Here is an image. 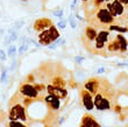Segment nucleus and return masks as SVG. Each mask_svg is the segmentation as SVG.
Wrapping results in <instances>:
<instances>
[{
    "instance_id": "10",
    "label": "nucleus",
    "mask_w": 128,
    "mask_h": 127,
    "mask_svg": "<svg viewBox=\"0 0 128 127\" xmlns=\"http://www.w3.org/2000/svg\"><path fill=\"white\" fill-rule=\"evenodd\" d=\"M20 92L28 98H37V96H38V91L35 89V86L27 83L22 84L20 86Z\"/></svg>"
},
{
    "instance_id": "37",
    "label": "nucleus",
    "mask_w": 128,
    "mask_h": 127,
    "mask_svg": "<svg viewBox=\"0 0 128 127\" xmlns=\"http://www.w3.org/2000/svg\"><path fill=\"white\" fill-rule=\"evenodd\" d=\"M127 27H128V24H127Z\"/></svg>"
},
{
    "instance_id": "18",
    "label": "nucleus",
    "mask_w": 128,
    "mask_h": 127,
    "mask_svg": "<svg viewBox=\"0 0 128 127\" xmlns=\"http://www.w3.org/2000/svg\"><path fill=\"white\" fill-rule=\"evenodd\" d=\"M52 85H55V86H57V87H62V89H64V87H65V85H66V82H65L62 77H55L54 79H52Z\"/></svg>"
},
{
    "instance_id": "21",
    "label": "nucleus",
    "mask_w": 128,
    "mask_h": 127,
    "mask_svg": "<svg viewBox=\"0 0 128 127\" xmlns=\"http://www.w3.org/2000/svg\"><path fill=\"white\" fill-rule=\"evenodd\" d=\"M68 21L70 22V26H71V28H76V27H77V22H76V20H74V18L72 17V15H70V17H69V19H68Z\"/></svg>"
},
{
    "instance_id": "15",
    "label": "nucleus",
    "mask_w": 128,
    "mask_h": 127,
    "mask_svg": "<svg viewBox=\"0 0 128 127\" xmlns=\"http://www.w3.org/2000/svg\"><path fill=\"white\" fill-rule=\"evenodd\" d=\"M82 124L88 125V126H91V127H101L100 124H99L98 121H96L94 118H92L91 115H88V114L83 117V119H82Z\"/></svg>"
},
{
    "instance_id": "32",
    "label": "nucleus",
    "mask_w": 128,
    "mask_h": 127,
    "mask_svg": "<svg viewBox=\"0 0 128 127\" xmlns=\"http://www.w3.org/2000/svg\"><path fill=\"white\" fill-rule=\"evenodd\" d=\"M118 67H128V64H125V63H119Z\"/></svg>"
},
{
    "instance_id": "17",
    "label": "nucleus",
    "mask_w": 128,
    "mask_h": 127,
    "mask_svg": "<svg viewBox=\"0 0 128 127\" xmlns=\"http://www.w3.org/2000/svg\"><path fill=\"white\" fill-rule=\"evenodd\" d=\"M108 30L112 32V30H115L118 33H127L128 32V27H122V26H116V25H110L108 26Z\"/></svg>"
},
{
    "instance_id": "30",
    "label": "nucleus",
    "mask_w": 128,
    "mask_h": 127,
    "mask_svg": "<svg viewBox=\"0 0 128 127\" xmlns=\"http://www.w3.org/2000/svg\"><path fill=\"white\" fill-rule=\"evenodd\" d=\"M76 5H77V0H74L72 4H71V10H74V7H76Z\"/></svg>"
},
{
    "instance_id": "28",
    "label": "nucleus",
    "mask_w": 128,
    "mask_h": 127,
    "mask_svg": "<svg viewBox=\"0 0 128 127\" xmlns=\"http://www.w3.org/2000/svg\"><path fill=\"white\" fill-rule=\"evenodd\" d=\"M7 78V70L6 69H4L2 70V75H1V82H5Z\"/></svg>"
},
{
    "instance_id": "8",
    "label": "nucleus",
    "mask_w": 128,
    "mask_h": 127,
    "mask_svg": "<svg viewBox=\"0 0 128 127\" xmlns=\"http://www.w3.org/2000/svg\"><path fill=\"white\" fill-rule=\"evenodd\" d=\"M52 26V21L49 18H41V19H37L35 22H34V29L36 30L37 33L40 32H43V30L48 29L49 27Z\"/></svg>"
},
{
    "instance_id": "19",
    "label": "nucleus",
    "mask_w": 128,
    "mask_h": 127,
    "mask_svg": "<svg viewBox=\"0 0 128 127\" xmlns=\"http://www.w3.org/2000/svg\"><path fill=\"white\" fill-rule=\"evenodd\" d=\"M10 127H27V126H24V125L22 124V122H20L19 120H10Z\"/></svg>"
},
{
    "instance_id": "2",
    "label": "nucleus",
    "mask_w": 128,
    "mask_h": 127,
    "mask_svg": "<svg viewBox=\"0 0 128 127\" xmlns=\"http://www.w3.org/2000/svg\"><path fill=\"white\" fill-rule=\"evenodd\" d=\"M57 39H60V32L54 25L49 27L48 29L40 32V34H38V42L42 46H49Z\"/></svg>"
},
{
    "instance_id": "12",
    "label": "nucleus",
    "mask_w": 128,
    "mask_h": 127,
    "mask_svg": "<svg viewBox=\"0 0 128 127\" xmlns=\"http://www.w3.org/2000/svg\"><path fill=\"white\" fill-rule=\"evenodd\" d=\"M44 100L48 104V106L55 111H57L60 108V106H61L60 98L56 97V96H52V94H48L47 97H44Z\"/></svg>"
},
{
    "instance_id": "22",
    "label": "nucleus",
    "mask_w": 128,
    "mask_h": 127,
    "mask_svg": "<svg viewBox=\"0 0 128 127\" xmlns=\"http://www.w3.org/2000/svg\"><path fill=\"white\" fill-rule=\"evenodd\" d=\"M27 49H28V46L26 43H24L20 48H19V50H18V51H19V54H24V51H27Z\"/></svg>"
},
{
    "instance_id": "26",
    "label": "nucleus",
    "mask_w": 128,
    "mask_h": 127,
    "mask_svg": "<svg viewBox=\"0 0 128 127\" xmlns=\"http://www.w3.org/2000/svg\"><path fill=\"white\" fill-rule=\"evenodd\" d=\"M64 14V11L61 10V11H56V12H54V15L55 17H58V18H62Z\"/></svg>"
},
{
    "instance_id": "5",
    "label": "nucleus",
    "mask_w": 128,
    "mask_h": 127,
    "mask_svg": "<svg viewBox=\"0 0 128 127\" xmlns=\"http://www.w3.org/2000/svg\"><path fill=\"white\" fill-rule=\"evenodd\" d=\"M10 120H21V121H26L27 120V117H26V111H24V107L20 104H15L12 106L10 111Z\"/></svg>"
},
{
    "instance_id": "35",
    "label": "nucleus",
    "mask_w": 128,
    "mask_h": 127,
    "mask_svg": "<svg viewBox=\"0 0 128 127\" xmlns=\"http://www.w3.org/2000/svg\"><path fill=\"white\" fill-rule=\"evenodd\" d=\"M82 1H83V3H86V1H88V0H82Z\"/></svg>"
},
{
    "instance_id": "7",
    "label": "nucleus",
    "mask_w": 128,
    "mask_h": 127,
    "mask_svg": "<svg viewBox=\"0 0 128 127\" xmlns=\"http://www.w3.org/2000/svg\"><path fill=\"white\" fill-rule=\"evenodd\" d=\"M80 96H82V101L83 105L88 111H92L94 108V100L92 97V93H90L86 89H83L80 91Z\"/></svg>"
},
{
    "instance_id": "27",
    "label": "nucleus",
    "mask_w": 128,
    "mask_h": 127,
    "mask_svg": "<svg viewBox=\"0 0 128 127\" xmlns=\"http://www.w3.org/2000/svg\"><path fill=\"white\" fill-rule=\"evenodd\" d=\"M6 58H7V56H6V54H5V51L0 49V60H1V61H6Z\"/></svg>"
},
{
    "instance_id": "23",
    "label": "nucleus",
    "mask_w": 128,
    "mask_h": 127,
    "mask_svg": "<svg viewBox=\"0 0 128 127\" xmlns=\"http://www.w3.org/2000/svg\"><path fill=\"white\" fill-rule=\"evenodd\" d=\"M57 27H60V28L64 29V28L66 27V20H61V21H60V22L57 24Z\"/></svg>"
},
{
    "instance_id": "34",
    "label": "nucleus",
    "mask_w": 128,
    "mask_h": 127,
    "mask_svg": "<svg viewBox=\"0 0 128 127\" xmlns=\"http://www.w3.org/2000/svg\"><path fill=\"white\" fill-rule=\"evenodd\" d=\"M102 1H104V3L106 4V3H108V1H111V0H102Z\"/></svg>"
},
{
    "instance_id": "24",
    "label": "nucleus",
    "mask_w": 128,
    "mask_h": 127,
    "mask_svg": "<svg viewBox=\"0 0 128 127\" xmlns=\"http://www.w3.org/2000/svg\"><path fill=\"white\" fill-rule=\"evenodd\" d=\"M34 86H35V89H36L38 92H40V91H43L44 89H46V86H44L43 84H35Z\"/></svg>"
},
{
    "instance_id": "6",
    "label": "nucleus",
    "mask_w": 128,
    "mask_h": 127,
    "mask_svg": "<svg viewBox=\"0 0 128 127\" xmlns=\"http://www.w3.org/2000/svg\"><path fill=\"white\" fill-rule=\"evenodd\" d=\"M110 30H105V29H101L100 32H98L97 34V37H96V43H94V47L97 50H102L106 44L108 43V40H110Z\"/></svg>"
},
{
    "instance_id": "25",
    "label": "nucleus",
    "mask_w": 128,
    "mask_h": 127,
    "mask_svg": "<svg viewBox=\"0 0 128 127\" xmlns=\"http://www.w3.org/2000/svg\"><path fill=\"white\" fill-rule=\"evenodd\" d=\"M74 61H76V62H77V63H83V62H84L85 61V57H83V56H76L74 57Z\"/></svg>"
},
{
    "instance_id": "20",
    "label": "nucleus",
    "mask_w": 128,
    "mask_h": 127,
    "mask_svg": "<svg viewBox=\"0 0 128 127\" xmlns=\"http://www.w3.org/2000/svg\"><path fill=\"white\" fill-rule=\"evenodd\" d=\"M16 54V47L15 46H10L8 47V57H13Z\"/></svg>"
},
{
    "instance_id": "13",
    "label": "nucleus",
    "mask_w": 128,
    "mask_h": 127,
    "mask_svg": "<svg viewBox=\"0 0 128 127\" xmlns=\"http://www.w3.org/2000/svg\"><path fill=\"white\" fill-rule=\"evenodd\" d=\"M115 37L118 39V41H119V46H120V53H122V54H125L126 51L128 50V41H127V39H126L122 34H116L115 35Z\"/></svg>"
},
{
    "instance_id": "4",
    "label": "nucleus",
    "mask_w": 128,
    "mask_h": 127,
    "mask_svg": "<svg viewBox=\"0 0 128 127\" xmlns=\"http://www.w3.org/2000/svg\"><path fill=\"white\" fill-rule=\"evenodd\" d=\"M105 6L110 11V13L114 18H120L125 13V5L121 4L119 0H113V1H108L105 4Z\"/></svg>"
},
{
    "instance_id": "14",
    "label": "nucleus",
    "mask_w": 128,
    "mask_h": 127,
    "mask_svg": "<svg viewBox=\"0 0 128 127\" xmlns=\"http://www.w3.org/2000/svg\"><path fill=\"white\" fill-rule=\"evenodd\" d=\"M97 29H96V27H92V26H88L86 27V29H85V36L88 39V41H94L96 37H97Z\"/></svg>"
},
{
    "instance_id": "31",
    "label": "nucleus",
    "mask_w": 128,
    "mask_h": 127,
    "mask_svg": "<svg viewBox=\"0 0 128 127\" xmlns=\"http://www.w3.org/2000/svg\"><path fill=\"white\" fill-rule=\"evenodd\" d=\"M119 1H120L121 4H124L125 6H126V5H128V0H119Z\"/></svg>"
},
{
    "instance_id": "9",
    "label": "nucleus",
    "mask_w": 128,
    "mask_h": 127,
    "mask_svg": "<svg viewBox=\"0 0 128 127\" xmlns=\"http://www.w3.org/2000/svg\"><path fill=\"white\" fill-rule=\"evenodd\" d=\"M99 87H100V79L96 78V77L90 78L84 85V89H86L90 93H92V96H94L98 91H99Z\"/></svg>"
},
{
    "instance_id": "29",
    "label": "nucleus",
    "mask_w": 128,
    "mask_h": 127,
    "mask_svg": "<svg viewBox=\"0 0 128 127\" xmlns=\"http://www.w3.org/2000/svg\"><path fill=\"white\" fill-rule=\"evenodd\" d=\"M104 72H105V69H104V68H99V69L97 70V74H104Z\"/></svg>"
},
{
    "instance_id": "16",
    "label": "nucleus",
    "mask_w": 128,
    "mask_h": 127,
    "mask_svg": "<svg viewBox=\"0 0 128 127\" xmlns=\"http://www.w3.org/2000/svg\"><path fill=\"white\" fill-rule=\"evenodd\" d=\"M107 50L110 53H113V51H120V46H119V41L118 39L114 36V39L111 41V42H108L107 44Z\"/></svg>"
},
{
    "instance_id": "1",
    "label": "nucleus",
    "mask_w": 128,
    "mask_h": 127,
    "mask_svg": "<svg viewBox=\"0 0 128 127\" xmlns=\"http://www.w3.org/2000/svg\"><path fill=\"white\" fill-rule=\"evenodd\" d=\"M100 92L98 91L94 94V107L99 111H106L111 110L114 107V103H113V87L111 85H108L107 89H101L99 87Z\"/></svg>"
},
{
    "instance_id": "36",
    "label": "nucleus",
    "mask_w": 128,
    "mask_h": 127,
    "mask_svg": "<svg viewBox=\"0 0 128 127\" xmlns=\"http://www.w3.org/2000/svg\"><path fill=\"white\" fill-rule=\"evenodd\" d=\"M22 1H26V0H22Z\"/></svg>"
},
{
    "instance_id": "11",
    "label": "nucleus",
    "mask_w": 128,
    "mask_h": 127,
    "mask_svg": "<svg viewBox=\"0 0 128 127\" xmlns=\"http://www.w3.org/2000/svg\"><path fill=\"white\" fill-rule=\"evenodd\" d=\"M47 91L49 94H52V96H56V97H58L60 99H64V98H66L68 96V91L64 87V89H62V87H57L55 86V85H48L47 86Z\"/></svg>"
},
{
    "instance_id": "33",
    "label": "nucleus",
    "mask_w": 128,
    "mask_h": 127,
    "mask_svg": "<svg viewBox=\"0 0 128 127\" xmlns=\"http://www.w3.org/2000/svg\"><path fill=\"white\" fill-rule=\"evenodd\" d=\"M80 127H91V126H88V125H85V124H82Z\"/></svg>"
},
{
    "instance_id": "3",
    "label": "nucleus",
    "mask_w": 128,
    "mask_h": 127,
    "mask_svg": "<svg viewBox=\"0 0 128 127\" xmlns=\"http://www.w3.org/2000/svg\"><path fill=\"white\" fill-rule=\"evenodd\" d=\"M96 17H97V20L100 22L101 25L104 26H110V25H113L115 21V18L110 13V11L105 7H99L96 13Z\"/></svg>"
}]
</instances>
